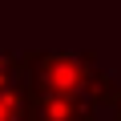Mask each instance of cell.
<instances>
[{"mask_svg":"<svg viewBox=\"0 0 121 121\" xmlns=\"http://www.w3.org/2000/svg\"><path fill=\"white\" fill-rule=\"evenodd\" d=\"M101 109H109L113 121H121V85H113V93H109V101H105Z\"/></svg>","mask_w":121,"mask_h":121,"instance_id":"1","label":"cell"}]
</instances>
